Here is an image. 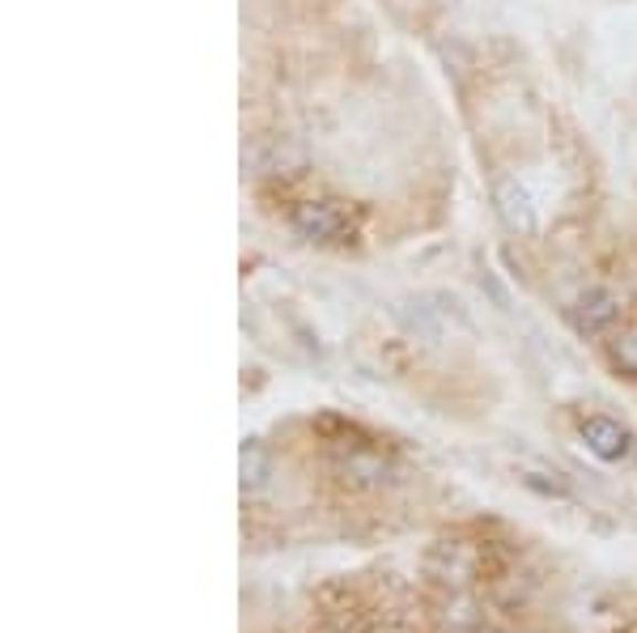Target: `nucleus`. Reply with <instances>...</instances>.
Segmentation results:
<instances>
[{
	"instance_id": "nucleus-1",
	"label": "nucleus",
	"mask_w": 637,
	"mask_h": 633,
	"mask_svg": "<svg viewBox=\"0 0 637 633\" xmlns=\"http://www.w3.org/2000/svg\"><path fill=\"white\" fill-rule=\"evenodd\" d=\"M289 221H294V230H298L302 239H310V243H344V239L353 234V225H349L344 209H340L336 200H302V204L289 213Z\"/></svg>"
},
{
	"instance_id": "nucleus-2",
	"label": "nucleus",
	"mask_w": 637,
	"mask_h": 633,
	"mask_svg": "<svg viewBox=\"0 0 637 633\" xmlns=\"http://www.w3.org/2000/svg\"><path fill=\"white\" fill-rule=\"evenodd\" d=\"M578 434L582 442H586V451L599 455L604 464H620V460L634 451V434H629L620 421H612V416H586Z\"/></svg>"
},
{
	"instance_id": "nucleus-3",
	"label": "nucleus",
	"mask_w": 637,
	"mask_h": 633,
	"mask_svg": "<svg viewBox=\"0 0 637 633\" xmlns=\"http://www.w3.org/2000/svg\"><path fill=\"white\" fill-rule=\"evenodd\" d=\"M493 209H498V218L506 230H514V234H531V230H535V204H531V192H527L519 179H510V175H501L498 183H493Z\"/></svg>"
},
{
	"instance_id": "nucleus-4",
	"label": "nucleus",
	"mask_w": 637,
	"mask_h": 633,
	"mask_svg": "<svg viewBox=\"0 0 637 633\" xmlns=\"http://www.w3.org/2000/svg\"><path fill=\"white\" fill-rule=\"evenodd\" d=\"M620 319V298L612 294V289H586L574 306V328L582 336H599V331H608L612 324Z\"/></svg>"
},
{
	"instance_id": "nucleus-5",
	"label": "nucleus",
	"mask_w": 637,
	"mask_h": 633,
	"mask_svg": "<svg viewBox=\"0 0 637 633\" xmlns=\"http://www.w3.org/2000/svg\"><path fill=\"white\" fill-rule=\"evenodd\" d=\"M273 481V451L259 439H247L238 446V485L243 494H259Z\"/></svg>"
},
{
	"instance_id": "nucleus-6",
	"label": "nucleus",
	"mask_w": 637,
	"mask_h": 633,
	"mask_svg": "<svg viewBox=\"0 0 637 633\" xmlns=\"http://www.w3.org/2000/svg\"><path fill=\"white\" fill-rule=\"evenodd\" d=\"M608 358H612V366H616L620 374L637 379V331H625V336H616V340L608 345Z\"/></svg>"
},
{
	"instance_id": "nucleus-7",
	"label": "nucleus",
	"mask_w": 637,
	"mask_h": 633,
	"mask_svg": "<svg viewBox=\"0 0 637 633\" xmlns=\"http://www.w3.org/2000/svg\"><path fill=\"white\" fill-rule=\"evenodd\" d=\"M523 485H527V489H535V494H549V497H565V494H570V489H565V485H556V481H540V472H527Z\"/></svg>"
}]
</instances>
